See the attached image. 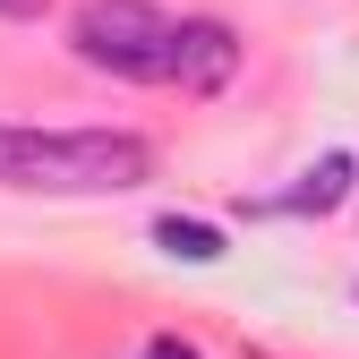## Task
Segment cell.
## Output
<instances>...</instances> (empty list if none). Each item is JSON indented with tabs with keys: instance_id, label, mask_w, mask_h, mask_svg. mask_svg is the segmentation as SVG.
I'll return each mask as SVG.
<instances>
[{
	"instance_id": "1",
	"label": "cell",
	"mask_w": 359,
	"mask_h": 359,
	"mask_svg": "<svg viewBox=\"0 0 359 359\" xmlns=\"http://www.w3.org/2000/svg\"><path fill=\"white\" fill-rule=\"evenodd\" d=\"M154 180V146L137 128H9L0 120V189L43 197H120Z\"/></svg>"
},
{
	"instance_id": "2",
	"label": "cell",
	"mask_w": 359,
	"mask_h": 359,
	"mask_svg": "<svg viewBox=\"0 0 359 359\" xmlns=\"http://www.w3.org/2000/svg\"><path fill=\"white\" fill-rule=\"evenodd\" d=\"M69 52L95 77L163 86V69H171V18L154 9V0H77L69 9Z\"/></svg>"
},
{
	"instance_id": "3",
	"label": "cell",
	"mask_w": 359,
	"mask_h": 359,
	"mask_svg": "<svg viewBox=\"0 0 359 359\" xmlns=\"http://www.w3.org/2000/svg\"><path fill=\"white\" fill-rule=\"evenodd\" d=\"M240 69V34L222 18H171V69L163 86H180V95H222Z\"/></svg>"
},
{
	"instance_id": "4",
	"label": "cell",
	"mask_w": 359,
	"mask_h": 359,
	"mask_svg": "<svg viewBox=\"0 0 359 359\" xmlns=\"http://www.w3.org/2000/svg\"><path fill=\"white\" fill-rule=\"evenodd\" d=\"M351 180H359V163H351V154H317V163L299 171V189L265 197L257 214H317V222H325V214H334V205L351 197Z\"/></svg>"
},
{
	"instance_id": "5",
	"label": "cell",
	"mask_w": 359,
	"mask_h": 359,
	"mask_svg": "<svg viewBox=\"0 0 359 359\" xmlns=\"http://www.w3.org/2000/svg\"><path fill=\"white\" fill-rule=\"evenodd\" d=\"M154 248L189 257V265H214V257H222V231H214V222H180V214H163V222H154Z\"/></svg>"
},
{
	"instance_id": "6",
	"label": "cell",
	"mask_w": 359,
	"mask_h": 359,
	"mask_svg": "<svg viewBox=\"0 0 359 359\" xmlns=\"http://www.w3.org/2000/svg\"><path fill=\"white\" fill-rule=\"evenodd\" d=\"M137 359H205V351H197V342H180V334H154Z\"/></svg>"
},
{
	"instance_id": "7",
	"label": "cell",
	"mask_w": 359,
	"mask_h": 359,
	"mask_svg": "<svg viewBox=\"0 0 359 359\" xmlns=\"http://www.w3.org/2000/svg\"><path fill=\"white\" fill-rule=\"evenodd\" d=\"M0 18H43V0H0Z\"/></svg>"
}]
</instances>
